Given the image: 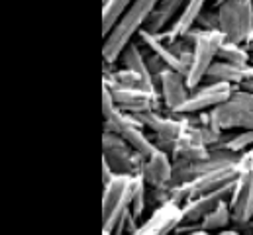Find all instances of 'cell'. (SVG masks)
I'll use <instances>...</instances> for the list:
<instances>
[{"label": "cell", "mask_w": 253, "mask_h": 235, "mask_svg": "<svg viewBox=\"0 0 253 235\" xmlns=\"http://www.w3.org/2000/svg\"><path fill=\"white\" fill-rule=\"evenodd\" d=\"M157 4H159V0H133L129 4V8L116 22L112 32L108 36H104V47H102L104 63L114 65L116 61H120L122 51L133 41L135 36H139L141 30H145Z\"/></svg>", "instance_id": "cell-1"}, {"label": "cell", "mask_w": 253, "mask_h": 235, "mask_svg": "<svg viewBox=\"0 0 253 235\" xmlns=\"http://www.w3.org/2000/svg\"><path fill=\"white\" fill-rule=\"evenodd\" d=\"M137 175H116L102 192V235H112L118 226L129 220L131 198Z\"/></svg>", "instance_id": "cell-2"}, {"label": "cell", "mask_w": 253, "mask_h": 235, "mask_svg": "<svg viewBox=\"0 0 253 235\" xmlns=\"http://www.w3.org/2000/svg\"><path fill=\"white\" fill-rule=\"evenodd\" d=\"M185 39H189L192 43V61L187 73V82L190 90H194L206 80L210 67L218 61V53L222 43L226 41V36L220 30L194 28L185 36Z\"/></svg>", "instance_id": "cell-3"}, {"label": "cell", "mask_w": 253, "mask_h": 235, "mask_svg": "<svg viewBox=\"0 0 253 235\" xmlns=\"http://www.w3.org/2000/svg\"><path fill=\"white\" fill-rule=\"evenodd\" d=\"M220 32L228 41L253 43V0H222L216 4Z\"/></svg>", "instance_id": "cell-4"}, {"label": "cell", "mask_w": 253, "mask_h": 235, "mask_svg": "<svg viewBox=\"0 0 253 235\" xmlns=\"http://www.w3.org/2000/svg\"><path fill=\"white\" fill-rule=\"evenodd\" d=\"M224 131L232 129H253V94L246 90H234L228 102L208 112Z\"/></svg>", "instance_id": "cell-5"}, {"label": "cell", "mask_w": 253, "mask_h": 235, "mask_svg": "<svg viewBox=\"0 0 253 235\" xmlns=\"http://www.w3.org/2000/svg\"><path fill=\"white\" fill-rule=\"evenodd\" d=\"M102 161H106L116 175H139L143 157L137 155L126 139L114 131L102 135Z\"/></svg>", "instance_id": "cell-6"}, {"label": "cell", "mask_w": 253, "mask_h": 235, "mask_svg": "<svg viewBox=\"0 0 253 235\" xmlns=\"http://www.w3.org/2000/svg\"><path fill=\"white\" fill-rule=\"evenodd\" d=\"M104 129L122 135L127 143L131 145V149L137 155H141V157H149L157 149V143L151 141V137L145 133L143 123L133 116V114H127V112L118 110L112 118L104 119Z\"/></svg>", "instance_id": "cell-7"}, {"label": "cell", "mask_w": 253, "mask_h": 235, "mask_svg": "<svg viewBox=\"0 0 253 235\" xmlns=\"http://www.w3.org/2000/svg\"><path fill=\"white\" fill-rule=\"evenodd\" d=\"M133 116L143 123L145 129H149L153 133L157 147H161L169 153H171L175 139L181 135V131L189 123V118L177 116V114H161L159 110H147V112L133 114Z\"/></svg>", "instance_id": "cell-8"}, {"label": "cell", "mask_w": 253, "mask_h": 235, "mask_svg": "<svg viewBox=\"0 0 253 235\" xmlns=\"http://www.w3.org/2000/svg\"><path fill=\"white\" fill-rule=\"evenodd\" d=\"M230 210H232V218L234 224L242 230L246 226H250L253 222V175L248 167V163L240 161V173L238 178L234 180L232 186V194H230Z\"/></svg>", "instance_id": "cell-9"}, {"label": "cell", "mask_w": 253, "mask_h": 235, "mask_svg": "<svg viewBox=\"0 0 253 235\" xmlns=\"http://www.w3.org/2000/svg\"><path fill=\"white\" fill-rule=\"evenodd\" d=\"M234 86L228 82H206L200 84L198 88H194L190 92L189 100L179 108L177 116H190V114H204L210 112L214 108H218L220 104L228 102L230 96L234 94Z\"/></svg>", "instance_id": "cell-10"}, {"label": "cell", "mask_w": 253, "mask_h": 235, "mask_svg": "<svg viewBox=\"0 0 253 235\" xmlns=\"http://www.w3.org/2000/svg\"><path fill=\"white\" fill-rule=\"evenodd\" d=\"M181 224H183L181 204L163 202V204L155 206L151 216L147 220H143L133 230V234L129 235H171L181 228Z\"/></svg>", "instance_id": "cell-11"}, {"label": "cell", "mask_w": 253, "mask_h": 235, "mask_svg": "<svg viewBox=\"0 0 253 235\" xmlns=\"http://www.w3.org/2000/svg\"><path fill=\"white\" fill-rule=\"evenodd\" d=\"M173 175H175V161L169 151L157 147L149 157H143L139 176L147 182L149 188L153 190L169 188L173 184Z\"/></svg>", "instance_id": "cell-12"}, {"label": "cell", "mask_w": 253, "mask_h": 235, "mask_svg": "<svg viewBox=\"0 0 253 235\" xmlns=\"http://www.w3.org/2000/svg\"><path fill=\"white\" fill-rule=\"evenodd\" d=\"M155 86H157L161 102L169 110V114H177L179 108L189 100L190 92H192L189 88L187 77L173 69H165L159 75H155Z\"/></svg>", "instance_id": "cell-13"}, {"label": "cell", "mask_w": 253, "mask_h": 235, "mask_svg": "<svg viewBox=\"0 0 253 235\" xmlns=\"http://www.w3.org/2000/svg\"><path fill=\"white\" fill-rule=\"evenodd\" d=\"M210 147L204 141L196 121H190L185 125V129L181 131V135L175 139L173 147H171V157L175 163H194V161H202L210 155Z\"/></svg>", "instance_id": "cell-14"}, {"label": "cell", "mask_w": 253, "mask_h": 235, "mask_svg": "<svg viewBox=\"0 0 253 235\" xmlns=\"http://www.w3.org/2000/svg\"><path fill=\"white\" fill-rule=\"evenodd\" d=\"M114 94L118 110L127 114H141L147 110H159L163 106L159 92L145 90V88H131V86H112L104 84Z\"/></svg>", "instance_id": "cell-15"}, {"label": "cell", "mask_w": 253, "mask_h": 235, "mask_svg": "<svg viewBox=\"0 0 253 235\" xmlns=\"http://www.w3.org/2000/svg\"><path fill=\"white\" fill-rule=\"evenodd\" d=\"M232 186H234V182L230 186L220 188V190L194 196V198L187 200L185 204H181V210H183V224L181 226H185V224H196V228H198V224L208 216V212L212 208H216L226 196L232 194Z\"/></svg>", "instance_id": "cell-16"}, {"label": "cell", "mask_w": 253, "mask_h": 235, "mask_svg": "<svg viewBox=\"0 0 253 235\" xmlns=\"http://www.w3.org/2000/svg\"><path fill=\"white\" fill-rule=\"evenodd\" d=\"M189 4V0H159L155 12L151 14L145 30L151 34H163L167 32L173 22L181 16V12L185 10V6Z\"/></svg>", "instance_id": "cell-17"}, {"label": "cell", "mask_w": 253, "mask_h": 235, "mask_svg": "<svg viewBox=\"0 0 253 235\" xmlns=\"http://www.w3.org/2000/svg\"><path fill=\"white\" fill-rule=\"evenodd\" d=\"M206 2L208 0H189V4L185 6V10L181 12V16L173 22V26L163 32L161 36L165 39H179V38H185L190 30L196 28V22L200 18V14L206 10Z\"/></svg>", "instance_id": "cell-18"}, {"label": "cell", "mask_w": 253, "mask_h": 235, "mask_svg": "<svg viewBox=\"0 0 253 235\" xmlns=\"http://www.w3.org/2000/svg\"><path fill=\"white\" fill-rule=\"evenodd\" d=\"M104 84H112V86H131V88H145V90H153L159 92L155 86V77H143L137 71H129V69H108V65L104 63Z\"/></svg>", "instance_id": "cell-19"}, {"label": "cell", "mask_w": 253, "mask_h": 235, "mask_svg": "<svg viewBox=\"0 0 253 235\" xmlns=\"http://www.w3.org/2000/svg\"><path fill=\"white\" fill-rule=\"evenodd\" d=\"M250 65H236V63H228V61L218 59L210 67L204 82H228L238 90L244 84V78H246V73H248Z\"/></svg>", "instance_id": "cell-20"}, {"label": "cell", "mask_w": 253, "mask_h": 235, "mask_svg": "<svg viewBox=\"0 0 253 235\" xmlns=\"http://www.w3.org/2000/svg\"><path fill=\"white\" fill-rule=\"evenodd\" d=\"M230 224H234V218H232V210H230V204H226L224 200L216 206V208H212L210 212H208V216L198 224V230H202V232H208V234H212V232H224V230H228V226Z\"/></svg>", "instance_id": "cell-21"}, {"label": "cell", "mask_w": 253, "mask_h": 235, "mask_svg": "<svg viewBox=\"0 0 253 235\" xmlns=\"http://www.w3.org/2000/svg\"><path fill=\"white\" fill-rule=\"evenodd\" d=\"M120 63H122V67H124V69L137 71V73H141L143 77L153 78V75L149 73L147 61H145V53H143V49L139 47V43H135V41H131L126 49L122 51V55H120Z\"/></svg>", "instance_id": "cell-22"}, {"label": "cell", "mask_w": 253, "mask_h": 235, "mask_svg": "<svg viewBox=\"0 0 253 235\" xmlns=\"http://www.w3.org/2000/svg\"><path fill=\"white\" fill-rule=\"evenodd\" d=\"M133 0H104L102 2V34L108 36L122 14L129 8Z\"/></svg>", "instance_id": "cell-23"}, {"label": "cell", "mask_w": 253, "mask_h": 235, "mask_svg": "<svg viewBox=\"0 0 253 235\" xmlns=\"http://www.w3.org/2000/svg\"><path fill=\"white\" fill-rule=\"evenodd\" d=\"M238 133H232L230 137H226L218 147L228 149L236 155H244L253 149V129H236Z\"/></svg>", "instance_id": "cell-24"}, {"label": "cell", "mask_w": 253, "mask_h": 235, "mask_svg": "<svg viewBox=\"0 0 253 235\" xmlns=\"http://www.w3.org/2000/svg\"><path fill=\"white\" fill-rule=\"evenodd\" d=\"M253 53L250 51L248 45H240V43H234V41H224L222 47H220V53L218 59L222 61H228V63H236V65H250Z\"/></svg>", "instance_id": "cell-25"}, {"label": "cell", "mask_w": 253, "mask_h": 235, "mask_svg": "<svg viewBox=\"0 0 253 235\" xmlns=\"http://www.w3.org/2000/svg\"><path fill=\"white\" fill-rule=\"evenodd\" d=\"M145 206H147V182L137 175V184H135V190H133V198H131V216L135 220H139L145 212Z\"/></svg>", "instance_id": "cell-26"}, {"label": "cell", "mask_w": 253, "mask_h": 235, "mask_svg": "<svg viewBox=\"0 0 253 235\" xmlns=\"http://www.w3.org/2000/svg\"><path fill=\"white\" fill-rule=\"evenodd\" d=\"M118 112V106H116V100H114V94L110 92L108 86H102V116L104 119L112 118Z\"/></svg>", "instance_id": "cell-27"}, {"label": "cell", "mask_w": 253, "mask_h": 235, "mask_svg": "<svg viewBox=\"0 0 253 235\" xmlns=\"http://www.w3.org/2000/svg\"><path fill=\"white\" fill-rule=\"evenodd\" d=\"M196 28H202V30H220V22H218V10L210 12V10H204L196 22Z\"/></svg>", "instance_id": "cell-28"}, {"label": "cell", "mask_w": 253, "mask_h": 235, "mask_svg": "<svg viewBox=\"0 0 253 235\" xmlns=\"http://www.w3.org/2000/svg\"><path fill=\"white\" fill-rule=\"evenodd\" d=\"M238 90H246V92H252L253 94V63L250 65V69H248V73H246L244 84H242Z\"/></svg>", "instance_id": "cell-29"}, {"label": "cell", "mask_w": 253, "mask_h": 235, "mask_svg": "<svg viewBox=\"0 0 253 235\" xmlns=\"http://www.w3.org/2000/svg\"><path fill=\"white\" fill-rule=\"evenodd\" d=\"M114 176H116V173L112 171V167L106 161H102V186H106Z\"/></svg>", "instance_id": "cell-30"}, {"label": "cell", "mask_w": 253, "mask_h": 235, "mask_svg": "<svg viewBox=\"0 0 253 235\" xmlns=\"http://www.w3.org/2000/svg\"><path fill=\"white\" fill-rule=\"evenodd\" d=\"M242 157H244V161L248 163V167H250V171H252V175H253V149L248 151V153H244Z\"/></svg>", "instance_id": "cell-31"}, {"label": "cell", "mask_w": 253, "mask_h": 235, "mask_svg": "<svg viewBox=\"0 0 253 235\" xmlns=\"http://www.w3.org/2000/svg\"><path fill=\"white\" fill-rule=\"evenodd\" d=\"M216 235H242L238 230H224V232H220V234H216Z\"/></svg>", "instance_id": "cell-32"}, {"label": "cell", "mask_w": 253, "mask_h": 235, "mask_svg": "<svg viewBox=\"0 0 253 235\" xmlns=\"http://www.w3.org/2000/svg\"><path fill=\"white\" fill-rule=\"evenodd\" d=\"M183 235H212V234L202 232V230H192V232H189V234H183Z\"/></svg>", "instance_id": "cell-33"}, {"label": "cell", "mask_w": 253, "mask_h": 235, "mask_svg": "<svg viewBox=\"0 0 253 235\" xmlns=\"http://www.w3.org/2000/svg\"><path fill=\"white\" fill-rule=\"evenodd\" d=\"M102 2H104V0H102Z\"/></svg>", "instance_id": "cell-34"}]
</instances>
